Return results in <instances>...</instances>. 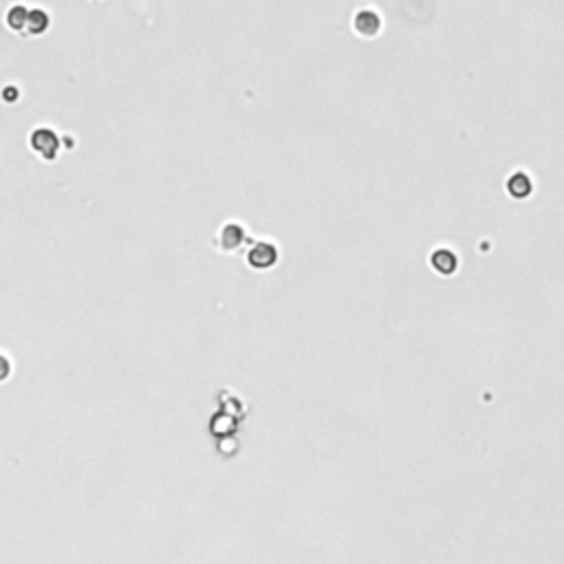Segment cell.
<instances>
[{
	"instance_id": "4",
	"label": "cell",
	"mask_w": 564,
	"mask_h": 564,
	"mask_svg": "<svg viewBox=\"0 0 564 564\" xmlns=\"http://www.w3.org/2000/svg\"><path fill=\"white\" fill-rule=\"evenodd\" d=\"M351 27L353 31L364 38V40H373L381 33L384 29V20H381V13L377 9H371V7H364V9H357L353 13V20H351Z\"/></svg>"
},
{
	"instance_id": "2",
	"label": "cell",
	"mask_w": 564,
	"mask_h": 564,
	"mask_svg": "<svg viewBox=\"0 0 564 564\" xmlns=\"http://www.w3.org/2000/svg\"><path fill=\"white\" fill-rule=\"evenodd\" d=\"M278 260H280V249H278V245H273L269 241H258V243H254L247 249V254H245L247 267H251L256 271L273 269Z\"/></svg>"
},
{
	"instance_id": "8",
	"label": "cell",
	"mask_w": 564,
	"mask_h": 564,
	"mask_svg": "<svg viewBox=\"0 0 564 564\" xmlns=\"http://www.w3.org/2000/svg\"><path fill=\"white\" fill-rule=\"evenodd\" d=\"M51 29V16L45 9H31L29 23H27V36H45Z\"/></svg>"
},
{
	"instance_id": "3",
	"label": "cell",
	"mask_w": 564,
	"mask_h": 564,
	"mask_svg": "<svg viewBox=\"0 0 564 564\" xmlns=\"http://www.w3.org/2000/svg\"><path fill=\"white\" fill-rule=\"evenodd\" d=\"M247 243V232L241 223H225L221 225V229L216 232V238H214V247L219 249L221 254H234L238 251L243 245Z\"/></svg>"
},
{
	"instance_id": "7",
	"label": "cell",
	"mask_w": 564,
	"mask_h": 564,
	"mask_svg": "<svg viewBox=\"0 0 564 564\" xmlns=\"http://www.w3.org/2000/svg\"><path fill=\"white\" fill-rule=\"evenodd\" d=\"M29 11L25 5H13L9 7L7 16H5V23L11 31L16 33H27V23H29Z\"/></svg>"
},
{
	"instance_id": "9",
	"label": "cell",
	"mask_w": 564,
	"mask_h": 564,
	"mask_svg": "<svg viewBox=\"0 0 564 564\" xmlns=\"http://www.w3.org/2000/svg\"><path fill=\"white\" fill-rule=\"evenodd\" d=\"M3 99H5V104H13V102H18V99H20V89H18V86L7 84V86H5V91H3Z\"/></svg>"
},
{
	"instance_id": "6",
	"label": "cell",
	"mask_w": 564,
	"mask_h": 564,
	"mask_svg": "<svg viewBox=\"0 0 564 564\" xmlns=\"http://www.w3.org/2000/svg\"><path fill=\"white\" fill-rule=\"evenodd\" d=\"M505 188H507V194H509L511 199L525 201V199H529L531 194H533V179L527 175V172L516 170L514 175H509Z\"/></svg>"
},
{
	"instance_id": "5",
	"label": "cell",
	"mask_w": 564,
	"mask_h": 564,
	"mask_svg": "<svg viewBox=\"0 0 564 564\" xmlns=\"http://www.w3.org/2000/svg\"><path fill=\"white\" fill-rule=\"evenodd\" d=\"M430 267L435 269L439 276L450 278L459 271V254L454 251L452 247H437L435 251L430 254Z\"/></svg>"
},
{
	"instance_id": "1",
	"label": "cell",
	"mask_w": 564,
	"mask_h": 564,
	"mask_svg": "<svg viewBox=\"0 0 564 564\" xmlns=\"http://www.w3.org/2000/svg\"><path fill=\"white\" fill-rule=\"evenodd\" d=\"M62 141L64 139H60V135L49 126H38L33 133L29 135V148L42 161H47V163L58 159Z\"/></svg>"
}]
</instances>
